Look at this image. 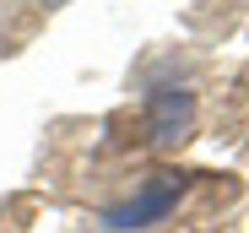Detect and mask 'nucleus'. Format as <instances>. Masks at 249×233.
<instances>
[{"instance_id": "f257e3e1", "label": "nucleus", "mask_w": 249, "mask_h": 233, "mask_svg": "<svg viewBox=\"0 0 249 233\" xmlns=\"http://www.w3.org/2000/svg\"><path fill=\"white\" fill-rule=\"evenodd\" d=\"M179 190H184V174H157V179L141 190V196H130V201L108 206V212H103V228H108V233H136V228H152V222H162V217L174 212Z\"/></svg>"}, {"instance_id": "7ed1b4c3", "label": "nucleus", "mask_w": 249, "mask_h": 233, "mask_svg": "<svg viewBox=\"0 0 249 233\" xmlns=\"http://www.w3.org/2000/svg\"><path fill=\"white\" fill-rule=\"evenodd\" d=\"M44 6H65V0H44Z\"/></svg>"}, {"instance_id": "f03ea898", "label": "nucleus", "mask_w": 249, "mask_h": 233, "mask_svg": "<svg viewBox=\"0 0 249 233\" xmlns=\"http://www.w3.org/2000/svg\"><path fill=\"white\" fill-rule=\"evenodd\" d=\"M146 114H152V141L157 146H179L195 130V92H184V87H152Z\"/></svg>"}]
</instances>
